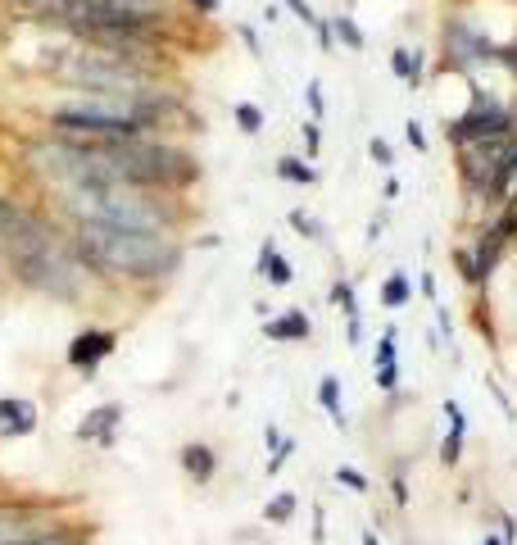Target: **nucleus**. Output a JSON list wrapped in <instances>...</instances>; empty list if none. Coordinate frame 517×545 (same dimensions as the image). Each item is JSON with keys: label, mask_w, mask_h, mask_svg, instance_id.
<instances>
[{"label": "nucleus", "mask_w": 517, "mask_h": 545, "mask_svg": "<svg viewBox=\"0 0 517 545\" xmlns=\"http://www.w3.org/2000/svg\"><path fill=\"white\" fill-rule=\"evenodd\" d=\"M186 14H196V19H214L218 10H223V0H182Z\"/></svg>", "instance_id": "obj_40"}, {"label": "nucleus", "mask_w": 517, "mask_h": 545, "mask_svg": "<svg viewBox=\"0 0 517 545\" xmlns=\"http://www.w3.org/2000/svg\"><path fill=\"white\" fill-rule=\"evenodd\" d=\"M359 545H381V536H377V527H363V536H359Z\"/></svg>", "instance_id": "obj_51"}, {"label": "nucleus", "mask_w": 517, "mask_h": 545, "mask_svg": "<svg viewBox=\"0 0 517 545\" xmlns=\"http://www.w3.org/2000/svg\"><path fill=\"white\" fill-rule=\"evenodd\" d=\"M19 545H96V541H91L87 527H73V523H64V518H59L55 527H46V532L28 536V541H19Z\"/></svg>", "instance_id": "obj_22"}, {"label": "nucleus", "mask_w": 517, "mask_h": 545, "mask_svg": "<svg viewBox=\"0 0 517 545\" xmlns=\"http://www.w3.org/2000/svg\"><path fill=\"white\" fill-rule=\"evenodd\" d=\"M118 327H100V323H91V327H82L78 337L64 346V364L73 368L78 377H96L100 368H105V359H114L118 355Z\"/></svg>", "instance_id": "obj_8"}, {"label": "nucleus", "mask_w": 517, "mask_h": 545, "mask_svg": "<svg viewBox=\"0 0 517 545\" xmlns=\"http://www.w3.org/2000/svg\"><path fill=\"white\" fill-rule=\"evenodd\" d=\"M41 427V409L28 396H0V441H28Z\"/></svg>", "instance_id": "obj_11"}, {"label": "nucleus", "mask_w": 517, "mask_h": 545, "mask_svg": "<svg viewBox=\"0 0 517 545\" xmlns=\"http://www.w3.org/2000/svg\"><path fill=\"white\" fill-rule=\"evenodd\" d=\"M499 137H517V109L513 100L490 96L477 78H468V105L459 114L445 119V141L449 150L468 146V141H499Z\"/></svg>", "instance_id": "obj_5"}, {"label": "nucleus", "mask_w": 517, "mask_h": 545, "mask_svg": "<svg viewBox=\"0 0 517 545\" xmlns=\"http://www.w3.org/2000/svg\"><path fill=\"white\" fill-rule=\"evenodd\" d=\"M295 514H300V496H295V491H277V496L264 505V523L268 527H291Z\"/></svg>", "instance_id": "obj_26"}, {"label": "nucleus", "mask_w": 517, "mask_h": 545, "mask_svg": "<svg viewBox=\"0 0 517 545\" xmlns=\"http://www.w3.org/2000/svg\"><path fill=\"white\" fill-rule=\"evenodd\" d=\"M404 141H409V146L418 150V155H427V150H431V141H427V128H422L418 119H409V123H404Z\"/></svg>", "instance_id": "obj_37"}, {"label": "nucleus", "mask_w": 517, "mask_h": 545, "mask_svg": "<svg viewBox=\"0 0 517 545\" xmlns=\"http://www.w3.org/2000/svg\"><path fill=\"white\" fill-rule=\"evenodd\" d=\"M499 46L477 19H468L463 10H449L440 19V69L459 73V78H477L481 69H495Z\"/></svg>", "instance_id": "obj_6"}, {"label": "nucleus", "mask_w": 517, "mask_h": 545, "mask_svg": "<svg viewBox=\"0 0 517 545\" xmlns=\"http://www.w3.org/2000/svg\"><path fill=\"white\" fill-rule=\"evenodd\" d=\"M0 5H5V10H19V5H28V0H0Z\"/></svg>", "instance_id": "obj_53"}, {"label": "nucleus", "mask_w": 517, "mask_h": 545, "mask_svg": "<svg viewBox=\"0 0 517 545\" xmlns=\"http://www.w3.org/2000/svg\"><path fill=\"white\" fill-rule=\"evenodd\" d=\"M418 291H422V300H427V305H436V273H431V268H422V278H418Z\"/></svg>", "instance_id": "obj_44"}, {"label": "nucleus", "mask_w": 517, "mask_h": 545, "mask_svg": "<svg viewBox=\"0 0 517 545\" xmlns=\"http://www.w3.org/2000/svg\"><path fill=\"white\" fill-rule=\"evenodd\" d=\"M304 105H309V119H327V96H322V82L318 78H309L304 82Z\"/></svg>", "instance_id": "obj_35"}, {"label": "nucleus", "mask_w": 517, "mask_h": 545, "mask_svg": "<svg viewBox=\"0 0 517 545\" xmlns=\"http://www.w3.org/2000/svg\"><path fill=\"white\" fill-rule=\"evenodd\" d=\"M191 246H200V250H218V246H223V237H218V232H205V237H196Z\"/></svg>", "instance_id": "obj_50"}, {"label": "nucleus", "mask_w": 517, "mask_h": 545, "mask_svg": "<svg viewBox=\"0 0 517 545\" xmlns=\"http://www.w3.org/2000/svg\"><path fill=\"white\" fill-rule=\"evenodd\" d=\"M332 482L341 486V491H350V496H368V491H372V477L363 473V468H354V464H336Z\"/></svg>", "instance_id": "obj_29"}, {"label": "nucleus", "mask_w": 517, "mask_h": 545, "mask_svg": "<svg viewBox=\"0 0 517 545\" xmlns=\"http://www.w3.org/2000/svg\"><path fill=\"white\" fill-rule=\"evenodd\" d=\"M327 300H332V309L341 318H363V309H359V287H354V278H336L332 287H327Z\"/></svg>", "instance_id": "obj_24"}, {"label": "nucleus", "mask_w": 517, "mask_h": 545, "mask_svg": "<svg viewBox=\"0 0 517 545\" xmlns=\"http://www.w3.org/2000/svg\"><path fill=\"white\" fill-rule=\"evenodd\" d=\"M295 450H300V441H295V436L286 432V436H282V446H277L273 455L264 459V473H268V477H277V473H282L286 464H291V455H295Z\"/></svg>", "instance_id": "obj_32"}, {"label": "nucleus", "mask_w": 517, "mask_h": 545, "mask_svg": "<svg viewBox=\"0 0 517 545\" xmlns=\"http://www.w3.org/2000/svg\"><path fill=\"white\" fill-rule=\"evenodd\" d=\"M400 178H386V182H381V200H400Z\"/></svg>", "instance_id": "obj_49"}, {"label": "nucleus", "mask_w": 517, "mask_h": 545, "mask_svg": "<svg viewBox=\"0 0 517 545\" xmlns=\"http://www.w3.org/2000/svg\"><path fill=\"white\" fill-rule=\"evenodd\" d=\"M282 436H286V432H282L277 423H264V450H268V455H273V450L282 446Z\"/></svg>", "instance_id": "obj_48"}, {"label": "nucleus", "mask_w": 517, "mask_h": 545, "mask_svg": "<svg viewBox=\"0 0 517 545\" xmlns=\"http://www.w3.org/2000/svg\"><path fill=\"white\" fill-rule=\"evenodd\" d=\"M440 418H445V436H440V468H459L463 446H468V409L463 400L445 396L440 400Z\"/></svg>", "instance_id": "obj_10"}, {"label": "nucleus", "mask_w": 517, "mask_h": 545, "mask_svg": "<svg viewBox=\"0 0 517 545\" xmlns=\"http://www.w3.org/2000/svg\"><path fill=\"white\" fill-rule=\"evenodd\" d=\"M46 200L50 214L64 218V223H114V228H137V232H168V237H182L191 228L186 196H159V191L123 187V182L73 187Z\"/></svg>", "instance_id": "obj_3"}, {"label": "nucleus", "mask_w": 517, "mask_h": 545, "mask_svg": "<svg viewBox=\"0 0 517 545\" xmlns=\"http://www.w3.org/2000/svg\"><path fill=\"white\" fill-rule=\"evenodd\" d=\"M313 400L322 405V414L332 418L336 432H350V418H345V382L336 373H322L318 377V391H313Z\"/></svg>", "instance_id": "obj_17"}, {"label": "nucleus", "mask_w": 517, "mask_h": 545, "mask_svg": "<svg viewBox=\"0 0 517 545\" xmlns=\"http://www.w3.org/2000/svg\"><path fill=\"white\" fill-rule=\"evenodd\" d=\"M0 282H5V264H0Z\"/></svg>", "instance_id": "obj_54"}, {"label": "nucleus", "mask_w": 517, "mask_h": 545, "mask_svg": "<svg viewBox=\"0 0 517 545\" xmlns=\"http://www.w3.org/2000/svg\"><path fill=\"white\" fill-rule=\"evenodd\" d=\"M313 545H327V509L313 505V532H309Z\"/></svg>", "instance_id": "obj_41"}, {"label": "nucleus", "mask_w": 517, "mask_h": 545, "mask_svg": "<svg viewBox=\"0 0 517 545\" xmlns=\"http://www.w3.org/2000/svg\"><path fill=\"white\" fill-rule=\"evenodd\" d=\"M0 264L10 287L59 309H82L100 291V282L73 255L69 223L10 191H0Z\"/></svg>", "instance_id": "obj_1"}, {"label": "nucleus", "mask_w": 517, "mask_h": 545, "mask_svg": "<svg viewBox=\"0 0 517 545\" xmlns=\"http://www.w3.org/2000/svg\"><path fill=\"white\" fill-rule=\"evenodd\" d=\"M123 414L127 409L118 405V400H105V405H91L87 414H82V423L73 427V441H82V446H100V450H114L118 446V427H123Z\"/></svg>", "instance_id": "obj_9"}, {"label": "nucleus", "mask_w": 517, "mask_h": 545, "mask_svg": "<svg viewBox=\"0 0 517 545\" xmlns=\"http://www.w3.org/2000/svg\"><path fill=\"white\" fill-rule=\"evenodd\" d=\"M449 264H454L463 287L481 291V273H477V259H472V246H449Z\"/></svg>", "instance_id": "obj_28"}, {"label": "nucleus", "mask_w": 517, "mask_h": 545, "mask_svg": "<svg viewBox=\"0 0 517 545\" xmlns=\"http://www.w3.org/2000/svg\"><path fill=\"white\" fill-rule=\"evenodd\" d=\"M114 10L132 14V19L141 23H155V28H173V0H109Z\"/></svg>", "instance_id": "obj_19"}, {"label": "nucleus", "mask_w": 517, "mask_h": 545, "mask_svg": "<svg viewBox=\"0 0 517 545\" xmlns=\"http://www.w3.org/2000/svg\"><path fill=\"white\" fill-rule=\"evenodd\" d=\"M368 159L377 164L381 173H391V169H395V146L381 137V132H372V137H368Z\"/></svg>", "instance_id": "obj_31"}, {"label": "nucleus", "mask_w": 517, "mask_h": 545, "mask_svg": "<svg viewBox=\"0 0 517 545\" xmlns=\"http://www.w3.org/2000/svg\"><path fill=\"white\" fill-rule=\"evenodd\" d=\"M486 391L499 400V405H504V414H508V418H517V405H513V400H508V391L499 387V377H486Z\"/></svg>", "instance_id": "obj_42"}, {"label": "nucleus", "mask_w": 517, "mask_h": 545, "mask_svg": "<svg viewBox=\"0 0 517 545\" xmlns=\"http://www.w3.org/2000/svg\"><path fill=\"white\" fill-rule=\"evenodd\" d=\"M431 309H436V337H449V341H454V318H449V309L440 305V300H436Z\"/></svg>", "instance_id": "obj_43"}, {"label": "nucleus", "mask_w": 517, "mask_h": 545, "mask_svg": "<svg viewBox=\"0 0 517 545\" xmlns=\"http://www.w3.org/2000/svg\"><path fill=\"white\" fill-rule=\"evenodd\" d=\"M73 255L82 259L100 287L114 291H164L186 268L191 241L168 237V232H137L114 228V223H69Z\"/></svg>", "instance_id": "obj_2"}, {"label": "nucleus", "mask_w": 517, "mask_h": 545, "mask_svg": "<svg viewBox=\"0 0 517 545\" xmlns=\"http://www.w3.org/2000/svg\"><path fill=\"white\" fill-rule=\"evenodd\" d=\"M413 296H418V287H413V278L404 273V268H395V273H386L381 278V291H377V300H381V309H409L413 305Z\"/></svg>", "instance_id": "obj_20"}, {"label": "nucleus", "mask_w": 517, "mask_h": 545, "mask_svg": "<svg viewBox=\"0 0 517 545\" xmlns=\"http://www.w3.org/2000/svg\"><path fill=\"white\" fill-rule=\"evenodd\" d=\"M282 5H286V10H291L295 14V19H300L304 23V28H318V23H322V14L318 10H313V5H309V0H282Z\"/></svg>", "instance_id": "obj_36"}, {"label": "nucleus", "mask_w": 517, "mask_h": 545, "mask_svg": "<svg viewBox=\"0 0 517 545\" xmlns=\"http://www.w3.org/2000/svg\"><path fill=\"white\" fill-rule=\"evenodd\" d=\"M381 232H386V214H381V209H377V214L368 218V237H363V241H368V246H377V241H381Z\"/></svg>", "instance_id": "obj_47"}, {"label": "nucleus", "mask_w": 517, "mask_h": 545, "mask_svg": "<svg viewBox=\"0 0 517 545\" xmlns=\"http://www.w3.org/2000/svg\"><path fill=\"white\" fill-rule=\"evenodd\" d=\"M345 341L350 350H363V318H345Z\"/></svg>", "instance_id": "obj_45"}, {"label": "nucleus", "mask_w": 517, "mask_h": 545, "mask_svg": "<svg viewBox=\"0 0 517 545\" xmlns=\"http://www.w3.org/2000/svg\"><path fill=\"white\" fill-rule=\"evenodd\" d=\"M254 273H259V282H268L273 291H286L295 282V264L282 255V246H277L273 237L259 241V259H254Z\"/></svg>", "instance_id": "obj_15"}, {"label": "nucleus", "mask_w": 517, "mask_h": 545, "mask_svg": "<svg viewBox=\"0 0 517 545\" xmlns=\"http://www.w3.org/2000/svg\"><path fill=\"white\" fill-rule=\"evenodd\" d=\"M286 223H291V228L300 232L304 241H313V246H327V241H332V232H327V223H322L318 214H309V209H304V205H295L291 214H286Z\"/></svg>", "instance_id": "obj_23"}, {"label": "nucleus", "mask_w": 517, "mask_h": 545, "mask_svg": "<svg viewBox=\"0 0 517 545\" xmlns=\"http://www.w3.org/2000/svg\"><path fill=\"white\" fill-rule=\"evenodd\" d=\"M495 69H504L508 78L517 82V37H513V41H504V46H499V60H495Z\"/></svg>", "instance_id": "obj_38"}, {"label": "nucleus", "mask_w": 517, "mask_h": 545, "mask_svg": "<svg viewBox=\"0 0 517 545\" xmlns=\"http://www.w3.org/2000/svg\"><path fill=\"white\" fill-rule=\"evenodd\" d=\"M472 246V259H477V273H481V291H490V278L499 273V264H504V255H508V241L499 237L490 223H481L477 228V237L468 241Z\"/></svg>", "instance_id": "obj_14"}, {"label": "nucleus", "mask_w": 517, "mask_h": 545, "mask_svg": "<svg viewBox=\"0 0 517 545\" xmlns=\"http://www.w3.org/2000/svg\"><path fill=\"white\" fill-rule=\"evenodd\" d=\"M232 123H236L241 137H259V132L268 128V114H264V105H254V100H236V105H232Z\"/></svg>", "instance_id": "obj_25"}, {"label": "nucleus", "mask_w": 517, "mask_h": 545, "mask_svg": "<svg viewBox=\"0 0 517 545\" xmlns=\"http://www.w3.org/2000/svg\"><path fill=\"white\" fill-rule=\"evenodd\" d=\"M236 37L245 41V50H250L254 60H264V41H259V32H254L250 23H236Z\"/></svg>", "instance_id": "obj_39"}, {"label": "nucleus", "mask_w": 517, "mask_h": 545, "mask_svg": "<svg viewBox=\"0 0 517 545\" xmlns=\"http://www.w3.org/2000/svg\"><path fill=\"white\" fill-rule=\"evenodd\" d=\"M381 364H400V327L395 323L381 327L377 346H372V368H381Z\"/></svg>", "instance_id": "obj_27"}, {"label": "nucleus", "mask_w": 517, "mask_h": 545, "mask_svg": "<svg viewBox=\"0 0 517 545\" xmlns=\"http://www.w3.org/2000/svg\"><path fill=\"white\" fill-rule=\"evenodd\" d=\"M109 159V169L123 187L159 191V196H191L205 164L177 137H132V141H91Z\"/></svg>", "instance_id": "obj_4"}, {"label": "nucleus", "mask_w": 517, "mask_h": 545, "mask_svg": "<svg viewBox=\"0 0 517 545\" xmlns=\"http://www.w3.org/2000/svg\"><path fill=\"white\" fill-rule=\"evenodd\" d=\"M409 500H413V491H409V464H395V473H391V505L395 509H409Z\"/></svg>", "instance_id": "obj_34"}, {"label": "nucleus", "mask_w": 517, "mask_h": 545, "mask_svg": "<svg viewBox=\"0 0 517 545\" xmlns=\"http://www.w3.org/2000/svg\"><path fill=\"white\" fill-rule=\"evenodd\" d=\"M264 337L273 341V346H304V341L313 337V318H309V309L291 305V309H282V314L264 318Z\"/></svg>", "instance_id": "obj_13"}, {"label": "nucleus", "mask_w": 517, "mask_h": 545, "mask_svg": "<svg viewBox=\"0 0 517 545\" xmlns=\"http://www.w3.org/2000/svg\"><path fill=\"white\" fill-rule=\"evenodd\" d=\"M400 382H404V368H400V364H381V368H372V387H377L386 400L400 396Z\"/></svg>", "instance_id": "obj_30"}, {"label": "nucleus", "mask_w": 517, "mask_h": 545, "mask_svg": "<svg viewBox=\"0 0 517 545\" xmlns=\"http://www.w3.org/2000/svg\"><path fill=\"white\" fill-rule=\"evenodd\" d=\"M177 468H182V477L191 486H214L218 473H223V459H218V450L209 441H186L177 450Z\"/></svg>", "instance_id": "obj_12"}, {"label": "nucleus", "mask_w": 517, "mask_h": 545, "mask_svg": "<svg viewBox=\"0 0 517 545\" xmlns=\"http://www.w3.org/2000/svg\"><path fill=\"white\" fill-rule=\"evenodd\" d=\"M300 146H304V159H313V164H318V155H322V123L318 119H304L300 123Z\"/></svg>", "instance_id": "obj_33"}, {"label": "nucleus", "mask_w": 517, "mask_h": 545, "mask_svg": "<svg viewBox=\"0 0 517 545\" xmlns=\"http://www.w3.org/2000/svg\"><path fill=\"white\" fill-rule=\"evenodd\" d=\"M391 73L395 82H404L409 91H422L431 78V60H427V50L422 46H395L391 50Z\"/></svg>", "instance_id": "obj_16"}, {"label": "nucleus", "mask_w": 517, "mask_h": 545, "mask_svg": "<svg viewBox=\"0 0 517 545\" xmlns=\"http://www.w3.org/2000/svg\"><path fill=\"white\" fill-rule=\"evenodd\" d=\"M273 173L282 182H291V187H304V191H313L322 182V169L313 164V159H304V155H277L273 159Z\"/></svg>", "instance_id": "obj_18"}, {"label": "nucleus", "mask_w": 517, "mask_h": 545, "mask_svg": "<svg viewBox=\"0 0 517 545\" xmlns=\"http://www.w3.org/2000/svg\"><path fill=\"white\" fill-rule=\"evenodd\" d=\"M499 541H504V545H517V518H513V514H499Z\"/></svg>", "instance_id": "obj_46"}, {"label": "nucleus", "mask_w": 517, "mask_h": 545, "mask_svg": "<svg viewBox=\"0 0 517 545\" xmlns=\"http://www.w3.org/2000/svg\"><path fill=\"white\" fill-rule=\"evenodd\" d=\"M517 146V137H499V141H468V146H454V173H459V187L472 205L490 209V182H495L499 164L508 159V150Z\"/></svg>", "instance_id": "obj_7"}, {"label": "nucleus", "mask_w": 517, "mask_h": 545, "mask_svg": "<svg viewBox=\"0 0 517 545\" xmlns=\"http://www.w3.org/2000/svg\"><path fill=\"white\" fill-rule=\"evenodd\" d=\"M477 545H504V541H499V532H486V536H481Z\"/></svg>", "instance_id": "obj_52"}, {"label": "nucleus", "mask_w": 517, "mask_h": 545, "mask_svg": "<svg viewBox=\"0 0 517 545\" xmlns=\"http://www.w3.org/2000/svg\"><path fill=\"white\" fill-rule=\"evenodd\" d=\"M327 23H332V37L336 46H345L350 55H359V50H368V32L359 28V19H354V10H336L327 14Z\"/></svg>", "instance_id": "obj_21"}]
</instances>
